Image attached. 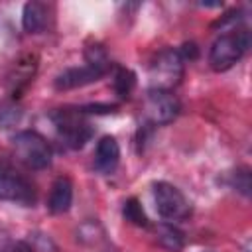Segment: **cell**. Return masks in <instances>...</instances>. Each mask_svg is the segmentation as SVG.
Returning <instances> with one entry per match:
<instances>
[{
	"mask_svg": "<svg viewBox=\"0 0 252 252\" xmlns=\"http://www.w3.org/2000/svg\"><path fill=\"white\" fill-rule=\"evenodd\" d=\"M120 161V146L114 136H102L94 150V169L102 175H110Z\"/></svg>",
	"mask_w": 252,
	"mask_h": 252,
	"instance_id": "obj_9",
	"label": "cell"
},
{
	"mask_svg": "<svg viewBox=\"0 0 252 252\" xmlns=\"http://www.w3.org/2000/svg\"><path fill=\"white\" fill-rule=\"evenodd\" d=\"M158 240L163 248L173 250V252L183 248V232L169 222H163L158 226Z\"/></svg>",
	"mask_w": 252,
	"mask_h": 252,
	"instance_id": "obj_12",
	"label": "cell"
},
{
	"mask_svg": "<svg viewBox=\"0 0 252 252\" xmlns=\"http://www.w3.org/2000/svg\"><path fill=\"white\" fill-rule=\"evenodd\" d=\"M22 26L28 33H39L47 26V6L41 2H28L22 12Z\"/></svg>",
	"mask_w": 252,
	"mask_h": 252,
	"instance_id": "obj_11",
	"label": "cell"
},
{
	"mask_svg": "<svg viewBox=\"0 0 252 252\" xmlns=\"http://www.w3.org/2000/svg\"><path fill=\"white\" fill-rule=\"evenodd\" d=\"M183 57L177 49L159 51L150 63V85L158 91H171L183 77Z\"/></svg>",
	"mask_w": 252,
	"mask_h": 252,
	"instance_id": "obj_3",
	"label": "cell"
},
{
	"mask_svg": "<svg viewBox=\"0 0 252 252\" xmlns=\"http://www.w3.org/2000/svg\"><path fill=\"white\" fill-rule=\"evenodd\" d=\"M230 185L242 193L244 197L250 195V169L248 167H238L236 171L230 173Z\"/></svg>",
	"mask_w": 252,
	"mask_h": 252,
	"instance_id": "obj_16",
	"label": "cell"
},
{
	"mask_svg": "<svg viewBox=\"0 0 252 252\" xmlns=\"http://www.w3.org/2000/svg\"><path fill=\"white\" fill-rule=\"evenodd\" d=\"M73 203V181L69 177H57L51 185L47 197V209L51 215H63L71 209Z\"/></svg>",
	"mask_w": 252,
	"mask_h": 252,
	"instance_id": "obj_10",
	"label": "cell"
},
{
	"mask_svg": "<svg viewBox=\"0 0 252 252\" xmlns=\"http://www.w3.org/2000/svg\"><path fill=\"white\" fill-rule=\"evenodd\" d=\"M0 201L33 205V201H35L33 185L28 179H24L22 175H16L14 171L0 167Z\"/></svg>",
	"mask_w": 252,
	"mask_h": 252,
	"instance_id": "obj_7",
	"label": "cell"
},
{
	"mask_svg": "<svg viewBox=\"0 0 252 252\" xmlns=\"http://www.w3.org/2000/svg\"><path fill=\"white\" fill-rule=\"evenodd\" d=\"M110 65H96V63H87L81 67H71L65 69L63 73H59L55 77V89L57 91H69V89H77V87H85L91 85L94 81H98L100 77L106 75Z\"/></svg>",
	"mask_w": 252,
	"mask_h": 252,
	"instance_id": "obj_8",
	"label": "cell"
},
{
	"mask_svg": "<svg viewBox=\"0 0 252 252\" xmlns=\"http://www.w3.org/2000/svg\"><path fill=\"white\" fill-rule=\"evenodd\" d=\"M134 85H136V75L130 69L120 67L116 71V75H114V91H116V94L122 96V98H126L132 93Z\"/></svg>",
	"mask_w": 252,
	"mask_h": 252,
	"instance_id": "obj_14",
	"label": "cell"
},
{
	"mask_svg": "<svg viewBox=\"0 0 252 252\" xmlns=\"http://www.w3.org/2000/svg\"><path fill=\"white\" fill-rule=\"evenodd\" d=\"M252 43L250 32L246 28H232L226 30L224 33H220L211 49H209V65L213 71L220 73V71H228L234 63H238L242 59V55L248 51Z\"/></svg>",
	"mask_w": 252,
	"mask_h": 252,
	"instance_id": "obj_1",
	"label": "cell"
},
{
	"mask_svg": "<svg viewBox=\"0 0 252 252\" xmlns=\"http://www.w3.org/2000/svg\"><path fill=\"white\" fill-rule=\"evenodd\" d=\"M154 201L158 215L165 220H183L191 215V205L187 197L167 181L154 183Z\"/></svg>",
	"mask_w": 252,
	"mask_h": 252,
	"instance_id": "obj_4",
	"label": "cell"
},
{
	"mask_svg": "<svg viewBox=\"0 0 252 252\" xmlns=\"http://www.w3.org/2000/svg\"><path fill=\"white\" fill-rule=\"evenodd\" d=\"M209 252H211V250H209Z\"/></svg>",
	"mask_w": 252,
	"mask_h": 252,
	"instance_id": "obj_18",
	"label": "cell"
},
{
	"mask_svg": "<svg viewBox=\"0 0 252 252\" xmlns=\"http://www.w3.org/2000/svg\"><path fill=\"white\" fill-rule=\"evenodd\" d=\"M122 215H124V219L128 222H132L136 226H148V217H146V213H144V209H142V205H140V201L136 197H130L124 203Z\"/></svg>",
	"mask_w": 252,
	"mask_h": 252,
	"instance_id": "obj_13",
	"label": "cell"
},
{
	"mask_svg": "<svg viewBox=\"0 0 252 252\" xmlns=\"http://www.w3.org/2000/svg\"><path fill=\"white\" fill-rule=\"evenodd\" d=\"M0 252H33V248H32L30 244H26V242H16V244H12L10 248L0 250Z\"/></svg>",
	"mask_w": 252,
	"mask_h": 252,
	"instance_id": "obj_17",
	"label": "cell"
},
{
	"mask_svg": "<svg viewBox=\"0 0 252 252\" xmlns=\"http://www.w3.org/2000/svg\"><path fill=\"white\" fill-rule=\"evenodd\" d=\"M12 152L30 169H45L51 165V146L33 130L18 132L12 138Z\"/></svg>",
	"mask_w": 252,
	"mask_h": 252,
	"instance_id": "obj_2",
	"label": "cell"
},
{
	"mask_svg": "<svg viewBox=\"0 0 252 252\" xmlns=\"http://www.w3.org/2000/svg\"><path fill=\"white\" fill-rule=\"evenodd\" d=\"M144 108H146V116L152 124L163 126V124H169L177 118V114L181 110V104H179L177 96L171 91L150 89V93L146 96V102H144Z\"/></svg>",
	"mask_w": 252,
	"mask_h": 252,
	"instance_id": "obj_5",
	"label": "cell"
},
{
	"mask_svg": "<svg viewBox=\"0 0 252 252\" xmlns=\"http://www.w3.org/2000/svg\"><path fill=\"white\" fill-rule=\"evenodd\" d=\"M22 120V110L16 102L0 104V128H12Z\"/></svg>",
	"mask_w": 252,
	"mask_h": 252,
	"instance_id": "obj_15",
	"label": "cell"
},
{
	"mask_svg": "<svg viewBox=\"0 0 252 252\" xmlns=\"http://www.w3.org/2000/svg\"><path fill=\"white\" fill-rule=\"evenodd\" d=\"M79 114L81 112H69V110H59L55 116H53V120H55V126L59 128V134L63 136V140H65V144L69 146V148H83L87 142H89V138L93 136V130H91V126L87 124V122H83L81 118H79Z\"/></svg>",
	"mask_w": 252,
	"mask_h": 252,
	"instance_id": "obj_6",
	"label": "cell"
}]
</instances>
